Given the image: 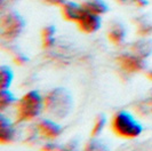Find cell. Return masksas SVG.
I'll list each match as a JSON object with an SVG mask.
<instances>
[{
    "instance_id": "obj_1",
    "label": "cell",
    "mask_w": 152,
    "mask_h": 151,
    "mask_svg": "<svg viewBox=\"0 0 152 151\" xmlns=\"http://www.w3.org/2000/svg\"><path fill=\"white\" fill-rule=\"evenodd\" d=\"M45 111L49 118L62 120L66 118L73 109V98L71 93L62 87L53 88L44 96Z\"/></svg>"
},
{
    "instance_id": "obj_19",
    "label": "cell",
    "mask_w": 152,
    "mask_h": 151,
    "mask_svg": "<svg viewBox=\"0 0 152 151\" xmlns=\"http://www.w3.org/2000/svg\"><path fill=\"white\" fill-rule=\"evenodd\" d=\"M137 32L142 37H149L152 34V23L148 20H143L137 24Z\"/></svg>"
},
{
    "instance_id": "obj_14",
    "label": "cell",
    "mask_w": 152,
    "mask_h": 151,
    "mask_svg": "<svg viewBox=\"0 0 152 151\" xmlns=\"http://www.w3.org/2000/svg\"><path fill=\"white\" fill-rule=\"evenodd\" d=\"M14 80V72L8 65H1L0 68V87L1 91L9 89L10 85Z\"/></svg>"
},
{
    "instance_id": "obj_16",
    "label": "cell",
    "mask_w": 152,
    "mask_h": 151,
    "mask_svg": "<svg viewBox=\"0 0 152 151\" xmlns=\"http://www.w3.org/2000/svg\"><path fill=\"white\" fill-rule=\"evenodd\" d=\"M55 33H56V29L53 25H48L44 28V30L41 32V40H42L44 47L50 48L55 45Z\"/></svg>"
},
{
    "instance_id": "obj_6",
    "label": "cell",
    "mask_w": 152,
    "mask_h": 151,
    "mask_svg": "<svg viewBox=\"0 0 152 151\" xmlns=\"http://www.w3.org/2000/svg\"><path fill=\"white\" fill-rule=\"evenodd\" d=\"M34 125L40 139L45 141H55L63 132V128L57 120H54L52 118H42Z\"/></svg>"
},
{
    "instance_id": "obj_20",
    "label": "cell",
    "mask_w": 152,
    "mask_h": 151,
    "mask_svg": "<svg viewBox=\"0 0 152 151\" xmlns=\"http://www.w3.org/2000/svg\"><path fill=\"white\" fill-rule=\"evenodd\" d=\"M10 53H12V56H13V60L15 62L16 64H25L29 59H28V56L25 55V54L21 52L18 48H15V49H12L10 51Z\"/></svg>"
},
{
    "instance_id": "obj_5",
    "label": "cell",
    "mask_w": 152,
    "mask_h": 151,
    "mask_svg": "<svg viewBox=\"0 0 152 151\" xmlns=\"http://www.w3.org/2000/svg\"><path fill=\"white\" fill-rule=\"evenodd\" d=\"M117 63L119 68L127 75H134L142 72L146 69V63L145 60L137 56L136 54L133 52L128 53H121L117 57Z\"/></svg>"
},
{
    "instance_id": "obj_21",
    "label": "cell",
    "mask_w": 152,
    "mask_h": 151,
    "mask_svg": "<svg viewBox=\"0 0 152 151\" xmlns=\"http://www.w3.org/2000/svg\"><path fill=\"white\" fill-rule=\"evenodd\" d=\"M57 151H80L79 150V144L77 141H70L68 143L63 144V145H60Z\"/></svg>"
},
{
    "instance_id": "obj_26",
    "label": "cell",
    "mask_w": 152,
    "mask_h": 151,
    "mask_svg": "<svg viewBox=\"0 0 152 151\" xmlns=\"http://www.w3.org/2000/svg\"><path fill=\"white\" fill-rule=\"evenodd\" d=\"M5 1H6V0H1V5H4V4H5Z\"/></svg>"
},
{
    "instance_id": "obj_11",
    "label": "cell",
    "mask_w": 152,
    "mask_h": 151,
    "mask_svg": "<svg viewBox=\"0 0 152 151\" xmlns=\"http://www.w3.org/2000/svg\"><path fill=\"white\" fill-rule=\"evenodd\" d=\"M135 112L143 118H151L152 119V89L148 92L140 101L135 104Z\"/></svg>"
},
{
    "instance_id": "obj_13",
    "label": "cell",
    "mask_w": 152,
    "mask_h": 151,
    "mask_svg": "<svg viewBox=\"0 0 152 151\" xmlns=\"http://www.w3.org/2000/svg\"><path fill=\"white\" fill-rule=\"evenodd\" d=\"M83 6H84L85 10L99 16L105 14L109 10V7L104 0H86L83 4Z\"/></svg>"
},
{
    "instance_id": "obj_9",
    "label": "cell",
    "mask_w": 152,
    "mask_h": 151,
    "mask_svg": "<svg viewBox=\"0 0 152 151\" xmlns=\"http://www.w3.org/2000/svg\"><path fill=\"white\" fill-rule=\"evenodd\" d=\"M85 8L83 5L69 0L68 2H65L62 6V14L64 16L65 20L72 21V22H78L81 16L85 14Z\"/></svg>"
},
{
    "instance_id": "obj_12",
    "label": "cell",
    "mask_w": 152,
    "mask_h": 151,
    "mask_svg": "<svg viewBox=\"0 0 152 151\" xmlns=\"http://www.w3.org/2000/svg\"><path fill=\"white\" fill-rule=\"evenodd\" d=\"M126 34H127L126 29L120 23H112L107 32L109 40L113 45H122L126 40Z\"/></svg>"
},
{
    "instance_id": "obj_25",
    "label": "cell",
    "mask_w": 152,
    "mask_h": 151,
    "mask_svg": "<svg viewBox=\"0 0 152 151\" xmlns=\"http://www.w3.org/2000/svg\"><path fill=\"white\" fill-rule=\"evenodd\" d=\"M146 77L152 81V69L151 70H149V71H146Z\"/></svg>"
},
{
    "instance_id": "obj_18",
    "label": "cell",
    "mask_w": 152,
    "mask_h": 151,
    "mask_svg": "<svg viewBox=\"0 0 152 151\" xmlns=\"http://www.w3.org/2000/svg\"><path fill=\"white\" fill-rule=\"evenodd\" d=\"M80 151H109V148L97 137H91V141H88L84 149Z\"/></svg>"
},
{
    "instance_id": "obj_23",
    "label": "cell",
    "mask_w": 152,
    "mask_h": 151,
    "mask_svg": "<svg viewBox=\"0 0 152 151\" xmlns=\"http://www.w3.org/2000/svg\"><path fill=\"white\" fill-rule=\"evenodd\" d=\"M58 144L54 143V141H46V143L41 147V151H57L58 149Z\"/></svg>"
},
{
    "instance_id": "obj_8",
    "label": "cell",
    "mask_w": 152,
    "mask_h": 151,
    "mask_svg": "<svg viewBox=\"0 0 152 151\" xmlns=\"http://www.w3.org/2000/svg\"><path fill=\"white\" fill-rule=\"evenodd\" d=\"M77 23L79 25V29L85 33H95L96 31L99 30L102 25V20L99 15L93 14L86 10L84 15L81 16V18Z\"/></svg>"
},
{
    "instance_id": "obj_3",
    "label": "cell",
    "mask_w": 152,
    "mask_h": 151,
    "mask_svg": "<svg viewBox=\"0 0 152 151\" xmlns=\"http://www.w3.org/2000/svg\"><path fill=\"white\" fill-rule=\"evenodd\" d=\"M111 128L113 133L122 139H136L142 134L143 126L135 116L128 111H119L113 116L111 121Z\"/></svg>"
},
{
    "instance_id": "obj_22",
    "label": "cell",
    "mask_w": 152,
    "mask_h": 151,
    "mask_svg": "<svg viewBox=\"0 0 152 151\" xmlns=\"http://www.w3.org/2000/svg\"><path fill=\"white\" fill-rule=\"evenodd\" d=\"M118 1H120L121 4H125V5H132L136 7H144L148 4L146 0H118Z\"/></svg>"
},
{
    "instance_id": "obj_15",
    "label": "cell",
    "mask_w": 152,
    "mask_h": 151,
    "mask_svg": "<svg viewBox=\"0 0 152 151\" xmlns=\"http://www.w3.org/2000/svg\"><path fill=\"white\" fill-rule=\"evenodd\" d=\"M17 103V98L15 95L9 91V89H4L0 92V109L1 112L6 111L8 108H12Z\"/></svg>"
},
{
    "instance_id": "obj_24",
    "label": "cell",
    "mask_w": 152,
    "mask_h": 151,
    "mask_svg": "<svg viewBox=\"0 0 152 151\" xmlns=\"http://www.w3.org/2000/svg\"><path fill=\"white\" fill-rule=\"evenodd\" d=\"M49 5H56V6H63L65 2H68L69 0H42Z\"/></svg>"
},
{
    "instance_id": "obj_7",
    "label": "cell",
    "mask_w": 152,
    "mask_h": 151,
    "mask_svg": "<svg viewBox=\"0 0 152 151\" xmlns=\"http://www.w3.org/2000/svg\"><path fill=\"white\" fill-rule=\"evenodd\" d=\"M17 137L16 125L4 113L0 116V143L2 145L13 143Z\"/></svg>"
},
{
    "instance_id": "obj_10",
    "label": "cell",
    "mask_w": 152,
    "mask_h": 151,
    "mask_svg": "<svg viewBox=\"0 0 152 151\" xmlns=\"http://www.w3.org/2000/svg\"><path fill=\"white\" fill-rule=\"evenodd\" d=\"M130 52L136 54L137 56L142 59H148L152 55V39L143 37L142 39H138L135 43H133L130 46Z\"/></svg>"
},
{
    "instance_id": "obj_4",
    "label": "cell",
    "mask_w": 152,
    "mask_h": 151,
    "mask_svg": "<svg viewBox=\"0 0 152 151\" xmlns=\"http://www.w3.org/2000/svg\"><path fill=\"white\" fill-rule=\"evenodd\" d=\"M24 20L15 10L4 14L0 22V34L4 40L8 43L14 41L20 37L24 29Z\"/></svg>"
},
{
    "instance_id": "obj_2",
    "label": "cell",
    "mask_w": 152,
    "mask_h": 151,
    "mask_svg": "<svg viewBox=\"0 0 152 151\" xmlns=\"http://www.w3.org/2000/svg\"><path fill=\"white\" fill-rule=\"evenodd\" d=\"M16 122H31L37 119L45 109L44 96L38 91H30L20 98L15 106Z\"/></svg>"
},
{
    "instance_id": "obj_17",
    "label": "cell",
    "mask_w": 152,
    "mask_h": 151,
    "mask_svg": "<svg viewBox=\"0 0 152 151\" xmlns=\"http://www.w3.org/2000/svg\"><path fill=\"white\" fill-rule=\"evenodd\" d=\"M107 117L104 114H99V116L96 117V119L94 120V124H93V127H91V137H99L102 134L104 127L107 126Z\"/></svg>"
}]
</instances>
